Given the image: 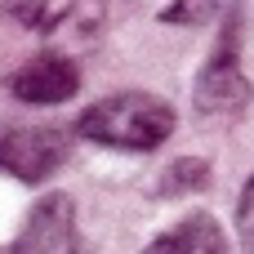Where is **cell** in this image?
Returning a JSON list of instances; mask_svg holds the SVG:
<instances>
[{"label":"cell","instance_id":"cell-8","mask_svg":"<svg viewBox=\"0 0 254 254\" xmlns=\"http://www.w3.org/2000/svg\"><path fill=\"white\" fill-rule=\"evenodd\" d=\"M237 0H174V9H165V22H183V27H196V22H210L219 18L223 9H232Z\"/></svg>","mask_w":254,"mask_h":254},{"label":"cell","instance_id":"cell-1","mask_svg":"<svg viewBox=\"0 0 254 254\" xmlns=\"http://www.w3.org/2000/svg\"><path fill=\"white\" fill-rule=\"evenodd\" d=\"M80 138L116 152H152L174 134V107L156 94H112L80 116Z\"/></svg>","mask_w":254,"mask_h":254},{"label":"cell","instance_id":"cell-10","mask_svg":"<svg viewBox=\"0 0 254 254\" xmlns=\"http://www.w3.org/2000/svg\"><path fill=\"white\" fill-rule=\"evenodd\" d=\"M237 228H241L246 254H254V179L246 183V192H241V201H237Z\"/></svg>","mask_w":254,"mask_h":254},{"label":"cell","instance_id":"cell-2","mask_svg":"<svg viewBox=\"0 0 254 254\" xmlns=\"http://www.w3.org/2000/svg\"><path fill=\"white\" fill-rule=\"evenodd\" d=\"M0 9L40 36H71V40H89L103 27V0H0Z\"/></svg>","mask_w":254,"mask_h":254},{"label":"cell","instance_id":"cell-9","mask_svg":"<svg viewBox=\"0 0 254 254\" xmlns=\"http://www.w3.org/2000/svg\"><path fill=\"white\" fill-rule=\"evenodd\" d=\"M165 179H170V188H165V192H188V188H201V183L210 179V170H205L201 161H179Z\"/></svg>","mask_w":254,"mask_h":254},{"label":"cell","instance_id":"cell-7","mask_svg":"<svg viewBox=\"0 0 254 254\" xmlns=\"http://www.w3.org/2000/svg\"><path fill=\"white\" fill-rule=\"evenodd\" d=\"M143 254H228V241L210 214H188L170 232H161Z\"/></svg>","mask_w":254,"mask_h":254},{"label":"cell","instance_id":"cell-4","mask_svg":"<svg viewBox=\"0 0 254 254\" xmlns=\"http://www.w3.org/2000/svg\"><path fill=\"white\" fill-rule=\"evenodd\" d=\"M9 254H76V205L63 192H49L27 214Z\"/></svg>","mask_w":254,"mask_h":254},{"label":"cell","instance_id":"cell-5","mask_svg":"<svg viewBox=\"0 0 254 254\" xmlns=\"http://www.w3.org/2000/svg\"><path fill=\"white\" fill-rule=\"evenodd\" d=\"M9 89H13V98H22V103L54 107V103L76 98L80 76H76V63H71V58H63V54H40V58H31L27 67H18V71L9 76Z\"/></svg>","mask_w":254,"mask_h":254},{"label":"cell","instance_id":"cell-3","mask_svg":"<svg viewBox=\"0 0 254 254\" xmlns=\"http://www.w3.org/2000/svg\"><path fill=\"white\" fill-rule=\"evenodd\" d=\"M250 80H246V67H241V58H237V40H232V31L223 36V45L210 54V63L201 67V76H196V89H192V98H196V112H205V116H228V112H241L246 103H250Z\"/></svg>","mask_w":254,"mask_h":254},{"label":"cell","instance_id":"cell-6","mask_svg":"<svg viewBox=\"0 0 254 254\" xmlns=\"http://www.w3.org/2000/svg\"><path fill=\"white\" fill-rule=\"evenodd\" d=\"M63 156H67V147H63V138L49 134V129H13V134L0 138V170H9V174L22 179V183L49 179V174L63 165Z\"/></svg>","mask_w":254,"mask_h":254}]
</instances>
